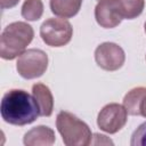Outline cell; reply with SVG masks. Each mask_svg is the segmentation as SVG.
Masks as SVG:
<instances>
[{
    "label": "cell",
    "instance_id": "cell-1",
    "mask_svg": "<svg viewBox=\"0 0 146 146\" xmlns=\"http://www.w3.org/2000/svg\"><path fill=\"white\" fill-rule=\"evenodd\" d=\"M0 113L9 124L26 125L39 117L40 108L33 95L22 89H11L1 99Z\"/></svg>",
    "mask_w": 146,
    "mask_h": 146
},
{
    "label": "cell",
    "instance_id": "cell-2",
    "mask_svg": "<svg viewBox=\"0 0 146 146\" xmlns=\"http://www.w3.org/2000/svg\"><path fill=\"white\" fill-rule=\"evenodd\" d=\"M33 29L25 22H14L5 27L0 39V56L11 60L19 57L33 40Z\"/></svg>",
    "mask_w": 146,
    "mask_h": 146
},
{
    "label": "cell",
    "instance_id": "cell-3",
    "mask_svg": "<svg viewBox=\"0 0 146 146\" xmlns=\"http://www.w3.org/2000/svg\"><path fill=\"white\" fill-rule=\"evenodd\" d=\"M56 127L66 146H87L91 141L92 135L88 124L72 113L59 112L56 117Z\"/></svg>",
    "mask_w": 146,
    "mask_h": 146
},
{
    "label": "cell",
    "instance_id": "cell-4",
    "mask_svg": "<svg viewBox=\"0 0 146 146\" xmlns=\"http://www.w3.org/2000/svg\"><path fill=\"white\" fill-rule=\"evenodd\" d=\"M73 35V27L65 18H49L40 27L42 41L50 47H63L67 44Z\"/></svg>",
    "mask_w": 146,
    "mask_h": 146
},
{
    "label": "cell",
    "instance_id": "cell-5",
    "mask_svg": "<svg viewBox=\"0 0 146 146\" xmlns=\"http://www.w3.org/2000/svg\"><path fill=\"white\" fill-rule=\"evenodd\" d=\"M48 67V56L40 49H27L17 59L16 68L19 75L31 80L41 76Z\"/></svg>",
    "mask_w": 146,
    "mask_h": 146
},
{
    "label": "cell",
    "instance_id": "cell-6",
    "mask_svg": "<svg viewBox=\"0 0 146 146\" xmlns=\"http://www.w3.org/2000/svg\"><path fill=\"white\" fill-rule=\"evenodd\" d=\"M128 113L124 106L111 103L105 105L97 116V125L107 133H115L127 123Z\"/></svg>",
    "mask_w": 146,
    "mask_h": 146
},
{
    "label": "cell",
    "instance_id": "cell-7",
    "mask_svg": "<svg viewBox=\"0 0 146 146\" xmlns=\"http://www.w3.org/2000/svg\"><path fill=\"white\" fill-rule=\"evenodd\" d=\"M95 60L100 68L112 72L119 70L123 65L125 55L119 44L113 42H104L96 48Z\"/></svg>",
    "mask_w": 146,
    "mask_h": 146
},
{
    "label": "cell",
    "instance_id": "cell-8",
    "mask_svg": "<svg viewBox=\"0 0 146 146\" xmlns=\"http://www.w3.org/2000/svg\"><path fill=\"white\" fill-rule=\"evenodd\" d=\"M95 18L102 27L113 29L117 26L123 19L119 1L100 0L95 8Z\"/></svg>",
    "mask_w": 146,
    "mask_h": 146
},
{
    "label": "cell",
    "instance_id": "cell-9",
    "mask_svg": "<svg viewBox=\"0 0 146 146\" xmlns=\"http://www.w3.org/2000/svg\"><path fill=\"white\" fill-rule=\"evenodd\" d=\"M23 141L26 146H50L55 143V133L49 127L39 125L27 131Z\"/></svg>",
    "mask_w": 146,
    "mask_h": 146
},
{
    "label": "cell",
    "instance_id": "cell-10",
    "mask_svg": "<svg viewBox=\"0 0 146 146\" xmlns=\"http://www.w3.org/2000/svg\"><path fill=\"white\" fill-rule=\"evenodd\" d=\"M32 95L34 96L41 116H50L54 110V98L49 88L42 83H35L32 87Z\"/></svg>",
    "mask_w": 146,
    "mask_h": 146
},
{
    "label": "cell",
    "instance_id": "cell-11",
    "mask_svg": "<svg viewBox=\"0 0 146 146\" xmlns=\"http://www.w3.org/2000/svg\"><path fill=\"white\" fill-rule=\"evenodd\" d=\"M82 1L83 0H50V9L56 16L70 18L79 13Z\"/></svg>",
    "mask_w": 146,
    "mask_h": 146
},
{
    "label": "cell",
    "instance_id": "cell-12",
    "mask_svg": "<svg viewBox=\"0 0 146 146\" xmlns=\"http://www.w3.org/2000/svg\"><path fill=\"white\" fill-rule=\"evenodd\" d=\"M146 95V88L138 87L131 89L123 98V106L128 114L130 115H140L139 114V106L141 99Z\"/></svg>",
    "mask_w": 146,
    "mask_h": 146
},
{
    "label": "cell",
    "instance_id": "cell-13",
    "mask_svg": "<svg viewBox=\"0 0 146 146\" xmlns=\"http://www.w3.org/2000/svg\"><path fill=\"white\" fill-rule=\"evenodd\" d=\"M123 19H133L138 17L145 7V0H117Z\"/></svg>",
    "mask_w": 146,
    "mask_h": 146
},
{
    "label": "cell",
    "instance_id": "cell-14",
    "mask_svg": "<svg viewBox=\"0 0 146 146\" xmlns=\"http://www.w3.org/2000/svg\"><path fill=\"white\" fill-rule=\"evenodd\" d=\"M43 14V3L41 0H25L22 6V16L26 21H38Z\"/></svg>",
    "mask_w": 146,
    "mask_h": 146
},
{
    "label": "cell",
    "instance_id": "cell-15",
    "mask_svg": "<svg viewBox=\"0 0 146 146\" xmlns=\"http://www.w3.org/2000/svg\"><path fill=\"white\" fill-rule=\"evenodd\" d=\"M131 146H146V122L141 123L132 133L131 140H130Z\"/></svg>",
    "mask_w": 146,
    "mask_h": 146
},
{
    "label": "cell",
    "instance_id": "cell-16",
    "mask_svg": "<svg viewBox=\"0 0 146 146\" xmlns=\"http://www.w3.org/2000/svg\"><path fill=\"white\" fill-rule=\"evenodd\" d=\"M94 138L96 139V140H91V143L90 144H95V145H99V144H111V145H113V141L111 140V139H108L106 136H104V135H99V133H95L94 135Z\"/></svg>",
    "mask_w": 146,
    "mask_h": 146
},
{
    "label": "cell",
    "instance_id": "cell-17",
    "mask_svg": "<svg viewBox=\"0 0 146 146\" xmlns=\"http://www.w3.org/2000/svg\"><path fill=\"white\" fill-rule=\"evenodd\" d=\"M19 0H0L1 2V8L2 9H8V8H13L18 3Z\"/></svg>",
    "mask_w": 146,
    "mask_h": 146
},
{
    "label": "cell",
    "instance_id": "cell-18",
    "mask_svg": "<svg viewBox=\"0 0 146 146\" xmlns=\"http://www.w3.org/2000/svg\"><path fill=\"white\" fill-rule=\"evenodd\" d=\"M139 114L143 115L144 117H146V95L145 97L141 99L140 102V106H139Z\"/></svg>",
    "mask_w": 146,
    "mask_h": 146
},
{
    "label": "cell",
    "instance_id": "cell-19",
    "mask_svg": "<svg viewBox=\"0 0 146 146\" xmlns=\"http://www.w3.org/2000/svg\"><path fill=\"white\" fill-rule=\"evenodd\" d=\"M145 32H146V22H145Z\"/></svg>",
    "mask_w": 146,
    "mask_h": 146
},
{
    "label": "cell",
    "instance_id": "cell-20",
    "mask_svg": "<svg viewBox=\"0 0 146 146\" xmlns=\"http://www.w3.org/2000/svg\"><path fill=\"white\" fill-rule=\"evenodd\" d=\"M99 1H100V0H99Z\"/></svg>",
    "mask_w": 146,
    "mask_h": 146
}]
</instances>
